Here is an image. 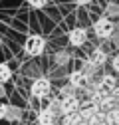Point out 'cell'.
Segmentation results:
<instances>
[{"instance_id": "cell-1", "label": "cell", "mask_w": 119, "mask_h": 125, "mask_svg": "<svg viewBox=\"0 0 119 125\" xmlns=\"http://www.w3.org/2000/svg\"><path fill=\"white\" fill-rule=\"evenodd\" d=\"M46 46H48V42H46L44 36L30 34L26 38V42H24V54L28 58H38V56H42L44 52H46Z\"/></svg>"}, {"instance_id": "cell-2", "label": "cell", "mask_w": 119, "mask_h": 125, "mask_svg": "<svg viewBox=\"0 0 119 125\" xmlns=\"http://www.w3.org/2000/svg\"><path fill=\"white\" fill-rule=\"evenodd\" d=\"M115 30H117V24L107 16H101L93 22V36L97 40H111Z\"/></svg>"}, {"instance_id": "cell-3", "label": "cell", "mask_w": 119, "mask_h": 125, "mask_svg": "<svg viewBox=\"0 0 119 125\" xmlns=\"http://www.w3.org/2000/svg\"><path fill=\"white\" fill-rule=\"evenodd\" d=\"M30 93H32V97L36 99H46L50 97V93H52V82H50V77H36V80L32 82V85H30Z\"/></svg>"}, {"instance_id": "cell-4", "label": "cell", "mask_w": 119, "mask_h": 125, "mask_svg": "<svg viewBox=\"0 0 119 125\" xmlns=\"http://www.w3.org/2000/svg\"><path fill=\"white\" fill-rule=\"evenodd\" d=\"M81 109V99L78 97V93L73 95H64L62 97V109H60V115H71V113H79Z\"/></svg>"}, {"instance_id": "cell-5", "label": "cell", "mask_w": 119, "mask_h": 125, "mask_svg": "<svg viewBox=\"0 0 119 125\" xmlns=\"http://www.w3.org/2000/svg\"><path fill=\"white\" fill-rule=\"evenodd\" d=\"M87 28L83 26H76V28H71L69 32H68V42L71 48H81V46L87 42Z\"/></svg>"}, {"instance_id": "cell-6", "label": "cell", "mask_w": 119, "mask_h": 125, "mask_svg": "<svg viewBox=\"0 0 119 125\" xmlns=\"http://www.w3.org/2000/svg\"><path fill=\"white\" fill-rule=\"evenodd\" d=\"M89 82H91V80H89L81 70H73V72L68 75V85H71L76 91H78V89H85Z\"/></svg>"}, {"instance_id": "cell-7", "label": "cell", "mask_w": 119, "mask_h": 125, "mask_svg": "<svg viewBox=\"0 0 119 125\" xmlns=\"http://www.w3.org/2000/svg\"><path fill=\"white\" fill-rule=\"evenodd\" d=\"M117 85H119V77L115 73H101L97 77V87L105 93H111Z\"/></svg>"}, {"instance_id": "cell-8", "label": "cell", "mask_w": 119, "mask_h": 125, "mask_svg": "<svg viewBox=\"0 0 119 125\" xmlns=\"http://www.w3.org/2000/svg\"><path fill=\"white\" fill-rule=\"evenodd\" d=\"M58 117H60V115L54 111V109H50V107L46 105V107L38 109L36 123H38V125H56V123H58Z\"/></svg>"}, {"instance_id": "cell-9", "label": "cell", "mask_w": 119, "mask_h": 125, "mask_svg": "<svg viewBox=\"0 0 119 125\" xmlns=\"http://www.w3.org/2000/svg\"><path fill=\"white\" fill-rule=\"evenodd\" d=\"M95 68H103L109 62V54L103 50V48H93L91 52H89V58H87Z\"/></svg>"}, {"instance_id": "cell-10", "label": "cell", "mask_w": 119, "mask_h": 125, "mask_svg": "<svg viewBox=\"0 0 119 125\" xmlns=\"http://www.w3.org/2000/svg\"><path fill=\"white\" fill-rule=\"evenodd\" d=\"M69 60H71V56H69L68 50H58V52L54 54V64H56L58 68H66V66L69 64Z\"/></svg>"}, {"instance_id": "cell-11", "label": "cell", "mask_w": 119, "mask_h": 125, "mask_svg": "<svg viewBox=\"0 0 119 125\" xmlns=\"http://www.w3.org/2000/svg\"><path fill=\"white\" fill-rule=\"evenodd\" d=\"M22 117H24L22 107H18V105H8V115H6V119H8L10 123H18V121H22Z\"/></svg>"}, {"instance_id": "cell-12", "label": "cell", "mask_w": 119, "mask_h": 125, "mask_svg": "<svg viewBox=\"0 0 119 125\" xmlns=\"http://www.w3.org/2000/svg\"><path fill=\"white\" fill-rule=\"evenodd\" d=\"M105 125H119V107H113L105 113Z\"/></svg>"}, {"instance_id": "cell-13", "label": "cell", "mask_w": 119, "mask_h": 125, "mask_svg": "<svg viewBox=\"0 0 119 125\" xmlns=\"http://www.w3.org/2000/svg\"><path fill=\"white\" fill-rule=\"evenodd\" d=\"M10 80H12V68L8 64H0V83L4 85Z\"/></svg>"}, {"instance_id": "cell-14", "label": "cell", "mask_w": 119, "mask_h": 125, "mask_svg": "<svg viewBox=\"0 0 119 125\" xmlns=\"http://www.w3.org/2000/svg\"><path fill=\"white\" fill-rule=\"evenodd\" d=\"M79 70H81V72H83V73L89 77V80H93V75L97 73V70H99V68H95V66H93L89 60H85L83 64H81V68H79Z\"/></svg>"}, {"instance_id": "cell-15", "label": "cell", "mask_w": 119, "mask_h": 125, "mask_svg": "<svg viewBox=\"0 0 119 125\" xmlns=\"http://www.w3.org/2000/svg\"><path fill=\"white\" fill-rule=\"evenodd\" d=\"M81 123H83V121H81L79 113H71V115H64L60 125H81Z\"/></svg>"}, {"instance_id": "cell-16", "label": "cell", "mask_w": 119, "mask_h": 125, "mask_svg": "<svg viewBox=\"0 0 119 125\" xmlns=\"http://www.w3.org/2000/svg\"><path fill=\"white\" fill-rule=\"evenodd\" d=\"M105 16L107 18H119V6L117 4H113V2H109L107 6H105Z\"/></svg>"}, {"instance_id": "cell-17", "label": "cell", "mask_w": 119, "mask_h": 125, "mask_svg": "<svg viewBox=\"0 0 119 125\" xmlns=\"http://www.w3.org/2000/svg\"><path fill=\"white\" fill-rule=\"evenodd\" d=\"M111 72L115 75H119V52L115 56H111Z\"/></svg>"}, {"instance_id": "cell-18", "label": "cell", "mask_w": 119, "mask_h": 125, "mask_svg": "<svg viewBox=\"0 0 119 125\" xmlns=\"http://www.w3.org/2000/svg\"><path fill=\"white\" fill-rule=\"evenodd\" d=\"M26 2H28L30 8H44V6L50 2V0H26Z\"/></svg>"}, {"instance_id": "cell-19", "label": "cell", "mask_w": 119, "mask_h": 125, "mask_svg": "<svg viewBox=\"0 0 119 125\" xmlns=\"http://www.w3.org/2000/svg\"><path fill=\"white\" fill-rule=\"evenodd\" d=\"M6 115H8V105L0 101V121H2V119H6Z\"/></svg>"}, {"instance_id": "cell-20", "label": "cell", "mask_w": 119, "mask_h": 125, "mask_svg": "<svg viewBox=\"0 0 119 125\" xmlns=\"http://www.w3.org/2000/svg\"><path fill=\"white\" fill-rule=\"evenodd\" d=\"M111 42H113V46H115V48L119 50V28L115 30V34L111 36Z\"/></svg>"}, {"instance_id": "cell-21", "label": "cell", "mask_w": 119, "mask_h": 125, "mask_svg": "<svg viewBox=\"0 0 119 125\" xmlns=\"http://www.w3.org/2000/svg\"><path fill=\"white\" fill-rule=\"evenodd\" d=\"M76 2H78L79 6H87V4H91L93 0H76Z\"/></svg>"}, {"instance_id": "cell-22", "label": "cell", "mask_w": 119, "mask_h": 125, "mask_svg": "<svg viewBox=\"0 0 119 125\" xmlns=\"http://www.w3.org/2000/svg\"><path fill=\"white\" fill-rule=\"evenodd\" d=\"M2 97H6V89H4L2 83H0V99H2Z\"/></svg>"}, {"instance_id": "cell-23", "label": "cell", "mask_w": 119, "mask_h": 125, "mask_svg": "<svg viewBox=\"0 0 119 125\" xmlns=\"http://www.w3.org/2000/svg\"><path fill=\"white\" fill-rule=\"evenodd\" d=\"M117 107H119V103H117Z\"/></svg>"}, {"instance_id": "cell-24", "label": "cell", "mask_w": 119, "mask_h": 125, "mask_svg": "<svg viewBox=\"0 0 119 125\" xmlns=\"http://www.w3.org/2000/svg\"><path fill=\"white\" fill-rule=\"evenodd\" d=\"M81 125H85V123H81Z\"/></svg>"}]
</instances>
